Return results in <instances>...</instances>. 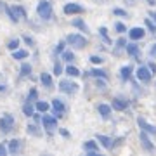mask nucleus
<instances>
[{
	"instance_id": "obj_27",
	"label": "nucleus",
	"mask_w": 156,
	"mask_h": 156,
	"mask_svg": "<svg viewBox=\"0 0 156 156\" xmlns=\"http://www.w3.org/2000/svg\"><path fill=\"white\" fill-rule=\"evenodd\" d=\"M59 57H61V61L66 62V64H71V62H75V59H76L75 52H73V50H66V49L59 54Z\"/></svg>"
},
{
	"instance_id": "obj_39",
	"label": "nucleus",
	"mask_w": 156,
	"mask_h": 156,
	"mask_svg": "<svg viewBox=\"0 0 156 156\" xmlns=\"http://www.w3.org/2000/svg\"><path fill=\"white\" fill-rule=\"evenodd\" d=\"M113 16H116V17H128V11H127V9H123V7H115V9H113Z\"/></svg>"
},
{
	"instance_id": "obj_16",
	"label": "nucleus",
	"mask_w": 156,
	"mask_h": 156,
	"mask_svg": "<svg viewBox=\"0 0 156 156\" xmlns=\"http://www.w3.org/2000/svg\"><path fill=\"white\" fill-rule=\"evenodd\" d=\"M71 26H73V28H76V31H80V33H83V35H89L90 33L89 24L85 23L83 17H73V19H71Z\"/></svg>"
},
{
	"instance_id": "obj_44",
	"label": "nucleus",
	"mask_w": 156,
	"mask_h": 156,
	"mask_svg": "<svg viewBox=\"0 0 156 156\" xmlns=\"http://www.w3.org/2000/svg\"><path fill=\"white\" fill-rule=\"evenodd\" d=\"M31 118H33V122H35V123H40V120H42V113L35 111L33 115H31Z\"/></svg>"
},
{
	"instance_id": "obj_18",
	"label": "nucleus",
	"mask_w": 156,
	"mask_h": 156,
	"mask_svg": "<svg viewBox=\"0 0 156 156\" xmlns=\"http://www.w3.org/2000/svg\"><path fill=\"white\" fill-rule=\"evenodd\" d=\"M132 73H134V68L130 66V64H125V66H122L118 69V76H120V80H122L123 83H127L132 78Z\"/></svg>"
},
{
	"instance_id": "obj_4",
	"label": "nucleus",
	"mask_w": 156,
	"mask_h": 156,
	"mask_svg": "<svg viewBox=\"0 0 156 156\" xmlns=\"http://www.w3.org/2000/svg\"><path fill=\"white\" fill-rule=\"evenodd\" d=\"M57 89H59V92H61V94L73 95V94H76V92H78L80 85H78L73 78H62L61 82H59V85H57Z\"/></svg>"
},
{
	"instance_id": "obj_30",
	"label": "nucleus",
	"mask_w": 156,
	"mask_h": 156,
	"mask_svg": "<svg viewBox=\"0 0 156 156\" xmlns=\"http://www.w3.org/2000/svg\"><path fill=\"white\" fill-rule=\"evenodd\" d=\"M21 111H23V115H24L26 118H31V115L35 113V104H33V102H30V101H24Z\"/></svg>"
},
{
	"instance_id": "obj_35",
	"label": "nucleus",
	"mask_w": 156,
	"mask_h": 156,
	"mask_svg": "<svg viewBox=\"0 0 156 156\" xmlns=\"http://www.w3.org/2000/svg\"><path fill=\"white\" fill-rule=\"evenodd\" d=\"M90 64H94V66H101V64H104V57L99 56V54H92V56L89 57Z\"/></svg>"
},
{
	"instance_id": "obj_49",
	"label": "nucleus",
	"mask_w": 156,
	"mask_h": 156,
	"mask_svg": "<svg viewBox=\"0 0 156 156\" xmlns=\"http://www.w3.org/2000/svg\"><path fill=\"white\" fill-rule=\"evenodd\" d=\"M146 4H147V5H151V7H154L156 5V0H146Z\"/></svg>"
},
{
	"instance_id": "obj_24",
	"label": "nucleus",
	"mask_w": 156,
	"mask_h": 156,
	"mask_svg": "<svg viewBox=\"0 0 156 156\" xmlns=\"http://www.w3.org/2000/svg\"><path fill=\"white\" fill-rule=\"evenodd\" d=\"M127 42H128V38L127 37H123V35H120V38L115 42V49H113V54L115 56H118L120 52H122L123 49H125V45H127Z\"/></svg>"
},
{
	"instance_id": "obj_41",
	"label": "nucleus",
	"mask_w": 156,
	"mask_h": 156,
	"mask_svg": "<svg viewBox=\"0 0 156 156\" xmlns=\"http://www.w3.org/2000/svg\"><path fill=\"white\" fill-rule=\"evenodd\" d=\"M21 40H23V42H24L26 45H28V47H35V40H33V37H30V35H23Z\"/></svg>"
},
{
	"instance_id": "obj_12",
	"label": "nucleus",
	"mask_w": 156,
	"mask_h": 156,
	"mask_svg": "<svg viewBox=\"0 0 156 156\" xmlns=\"http://www.w3.org/2000/svg\"><path fill=\"white\" fill-rule=\"evenodd\" d=\"M5 146H7V153H9V154H19V153H23V149H24V140L11 139Z\"/></svg>"
},
{
	"instance_id": "obj_47",
	"label": "nucleus",
	"mask_w": 156,
	"mask_h": 156,
	"mask_svg": "<svg viewBox=\"0 0 156 156\" xmlns=\"http://www.w3.org/2000/svg\"><path fill=\"white\" fill-rule=\"evenodd\" d=\"M4 92H7V85L5 83H0V94H4Z\"/></svg>"
},
{
	"instance_id": "obj_1",
	"label": "nucleus",
	"mask_w": 156,
	"mask_h": 156,
	"mask_svg": "<svg viewBox=\"0 0 156 156\" xmlns=\"http://www.w3.org/2000/svg\"><path fill=\"white\" fill-rule=\"evenodd\" d=\"M37 16L42 21H50L54 17V9H52V2L50 0H38V4H37Z\"/></svg>"
},
{
	"instance_id": "obj_38",
	"label": "nucleus",
	"mask_w": 156,
	"mask_h": 156,
	"mask_svg": "<svg viewBox=\"0 0 156 156\" xmlns=\"http://www.w3.org/2000/svg\"><path fill=\"white\" fill-rule=\"evenodd\" d=\"M144 26H146V30H147L149 33L156 35V24H154L153 21H151L149 17H144Z\"/></svg>"
},
{
	"instance_id": "obj_42",
	"label": "nucleus",
	"mask_w": 156,
	"mask_h": 156,
	"mask_svg": "<svg viewBox=\"0 0 156 156\" xmlns=\"http://www.w3.org/2000/svg\"><path fill=\"white\" fill-rule=\"evenodd\" d=\"M57 132H59V135L64 137V139H69V137H71V134H69V130H68V128H57Z\"/></svg>"
},
{
	"instance_id": "obj_20",
	"label": "nucleus",
	"mask_w": 156,
	"mask_h": 156,
	"mask_svg": "<svg viewBox=\"0 0 156 156\" xmlns=\"http://www.w3.org/2000/svg\"><path fill=\"white\" fill-rule=\"evenodd\" d=\"M85 76H90V78H102V80H108L109 75L106 73V69L102 68H90L89 71H85Z\"/></svg>"
},
{
	"instance_id": "obj_22",
	"label": "nucleus",
	"mask_w": 156,
	"mask_h": 156,
	"mask_svg": "<svg viewBox=\"0 0 156 156\" xmlns=\"http://www.w3.org/2000/svg\"><path fill=\"white\" fill-rule=\"evenodd\" d=\"M31 73H33V66L26 61H21V66H19V76L21 78H31Z\"/></svg>"
},
{
	"instance_id": "obj_45",
	"label": "nucleus",
	"mask_w": 156,
	"mask_h": 156,
	"mask_svg": "<svg viewBox=\"0 0 156 156\" xmlns=\"http://www.w3.org/2000/svg\"><path fill=\"white\" fill-rule=\"evenodd\" d=\"M7 154V146L4 142H0V156H5Z\"/></svg>"
},
{
	"instance_id": "obj_6",
	"label": "nucleus",
	"mask_w": 156,
	"mask_h": 156,
	"mask_svg": "<svg viewBox=\"0 0 156 156\" xmlns=\"http://www.w3.org/2000/svg\"><path fill=\"white\" fill-rule=\"evenodd\" d=\"M50 113L57 118V120H61L64 115H66V104H64V101L61 97H54V99L50 101Z\"/></svg>"
},
{
	"instance_id": "obj_31",
	"label": "nucleus",
	"mask_w": 156,
	"mask_h": 156,
	"mask_svg": "<svg viewBox=\"0 0 156 156\" xmlns=\"http://www.w3.org/2000/svg\"><path fill=\"white\" fill-rule=\"evenodd\" d=\"M26 132L30 135H33V137H42V130H40L38 123H28V127H26Z\"/></svg>"
},
{
	"instance_id": "obj_28",
	"label": "nucleus",
	"mask_w": 156,
	"mask_h": 156,
	"mask_svg": "<svg viewBox=\"0 0 156 156\" xmlns=\"http://www.w3.org/2000/svg\"><path fill=\"white\" fill-rule=\"evenodd\" d=\"M33 104H35V111H38V113H49L50 111V104L47 102V101L37 99Z\"/></svg>"
},
{
	"instance_id": "obj_3",
	"label": "nucleus",
	"mask_w": 156,
	"mask_h": 156,
	"mask_svg": "<svg viewBox=\"0 0 156 156\" xmlns=\"http://www.w3.org/2000/svg\"><path fill=\"white\" fill-rule=\"evenodd\" d=\"M64 40H66V45H71L76 50H83L89 45V38L83 33H69Z\"/></svg>"
},
{
	"instance_id": "obj_46",
	"label": "nucleus",
	"mask_w": 156,
	"mask_h": 156,
	"mask_svg": "<svg viewBox=\"0 0 156 156\" xmlns=\"http://www.w3.org/2000/svg\"><path fill=\"white\" fill-rule=\"evenodd\" d=\"M149 19L156 24V11H151V12H149Z\"/></svg>"
},
{
	"instance_id": "obj_43",
	"label": "nucleus",
	"mask_w": 156,
	"mask_h": 156,
	"mask_svg": "<svg viewBox=\"0 0 156 156\" xmlns=\"http://www.w3.org/2000/svg\"><path fill=\"white\" fill-rule=\"evenodd\" d=\"M146 66L149 68V71L153 73V76H154V75H156V62L149 61V62H146Z\"/></svg>"
},
{
	"instance_id": "obj_25",
	"label": "nucleus",
	"mask_w": 156,
	"mask_h": 156,
	"mask_svg": "<svg viewBox=\"0 0 156 156\" xmlns=\"http://www.w3.org/2000/svg\"><path fill=\"white\" fill-rule=\"evenodd\" d=\"M30 57V52L26 49H21V47H19V49H16V50H12V59H16V61H24V59H28Z\"/></svg>"
},
{
	"instance_id": "obj_50",
	"label": "nucleus",
	"mask_w": 156,
	"mask_h": 156,
	"mask_svg": "<svg viewBox=\"0 0 156 156\" xmlns=\"http://www.w3.org/2000/svg\"><path fill=\"white\" fill-rule=\"evenodd\" d=\"M4 7H5V2H2V0H0V12H4Z\"/></svg>"
},
{
	"instance_id": "obj_2",
	"label": "nucleus",
	"mask_w": 156,
	"mask_h": 156,
	"mask_svg": "<svg viewBox=\"0 0 156 156\" xmlns=\"http://www.w3.org/2000/svg\"><path fill=\"white\" fill-rule=\"evenodd\" d=\"M40 125H42V128H44L45 132L49 135H52L54 132H56L57 128H59V120H57L52 113H42V120H40Z\"/></svg>"
},
{
	"instance_id": "obj_13",
	"label": "nucleus",
	"mask_w": 156,
	"mask_h": 156,
	"mask_svg": "<svg viewBox=\"0 0 156 156\" xmlns=\"http://www.w3.org/2000/svg\"><path fill=\"white\" fill-rule=\"evenodd\" d=\"M95 140H97V144H99L102 149H106V151L115 149V139H111L109 135L99 134V135H95Z\"/></svg>"
},
{
	"instance_id": "obj_37",
	"label": "nucleus",
	"mask_w": 156,
	"mask_h": 156,
	"mask_svg": "<svg viewBox=\"0 0 156 156\" xmlns=\"http://www.w3.org/2000/svg\"><path fill=\"white\" fill-rule=\"evenodd\" d=\"M37 99H38V89L31 87V89L28 90V94H26V101H30V102H35Z\"/></svg>"
},
{
	"instance_id": "obj_32",
	"label": "nucleus",
	"mask_w": 156,
	"mask_h": 156,
	"mask_svg": "<svg viewBox=\"0 0 156 156\" xmlns=\"http://www.w3.org/2000/svg\"><path fill=\"white\" fill-rule=\"evenodd\" d=\"M99 37H101V40H102L106 45H111L113 44L111 38H109V35H108V28H106V26H101V28H99Z\"/></svg>"
},
{
	"instance_id": "obj_11",
	"label": "nucleus",
	"mask_w": 156,
	"mask_h": 156,
	"mask_svg": "<svg viewBox=\"0 0 156 156\" xmlns=\"http://www.w3.org/2000/svg\"><path fill=\"white\" fill-rule=\"evenodd\" d=\"M139 140H140V146H142V149H144L146 153H154V151H156L154 142H153V140L149 139V134H146L144 130H140Z\"/></svg>"
},
{
	"instance_id": "obj_40",
	"label": "nucleus",
	"mask_w": 156,
	"mask_h": 156,
	"mask_svg": "<svg viewBox=\"0 0 156 156\" xmlns=\"http://www.w3.org/2000/svg\"><path fill=\"white\" fill-rule=\"evenodd\" d=\"M64 49H66V40H59V42H57V45L54 47V54H56V56H59Z\"/></svg>"
},
{
	"instance_id": "obj_34",
	"label": "nucleus",
	"mask_w": 156,
	"mask_h": 156,
	"mask_svg": "<svg viewBox=\"0 0 156 156\" xmlns=\"http://www.w3.org/2000/svg\"><path fill=\"white\" fill-rule=\"evenodd\" d=\"M21 47V38H11L9 42H7V50H16Z\"/></svg>"
},
{
	"instance_id": "obj_48",
	"label": "nucleus",
	"mask_w": 156,
	"mask_h": 156,
	"mask_svg": "<svg viewBox=\"0 0 156 156\" xmlns=\"http://www.w3.org/2000/svg\"><path fill=\"white\" fill-rule=\"evenodd\" d=\"M149 54H151V56H156V44H153V47H151V50H149Z\"/></svg>"
},
{
	"instance_id": "obj_10",
	"label": "nucleus",
	"mask_w": 156,
	"mask_h": 156,
	"mask_svg": "<svg viewBox=\"0 0 156 156\" xmlns=\"http://www.w3.org/2000/svg\"><path fill=\"white\" fill-rule=\"evenodd\" d=\"M125 52H127L128 57H132L134 61H140V45L137 44V42H127V45H125Z\"/></svg>"
},
{
	"instance_id": "obj_8",
	"label": "nucleus",
	"mask_w": 156,
	"mask_h": 156,
	"mask_svg": "<svg viewBox=\"0 0 156 156\" xmlns=\"http://www.w3.org/2000/svg\"><path fill=\"white\" fill-rule=\"evenodd\" d=\"M111 108L113 111H127L130 108V101L125 95H115L111 99Z\"/></svg>"
},
{
	"instance_id": "obj_9",
	"label": "nucleus",
	"mask_w": 156,
	"mask_h": 156,
	"mask_svg": "<svg viewBox=\"0 0 156 156\" xmlns=\"http://www.w3.org/2000/svg\"><path fill=\"white\" fill-rule=\"evenodd\" d=\"M62 12H64L66 16H80V14L85 12V7L82 5V4H78V2H68V4H64V7H62Z\"/></svg>"
},
{
	"instance_id": "obj_36",
	"label": "nucleus",
	"mask_w": 156,
	"mask_h": 156,
	"mask_svg": "<svg viewBox=\"0 0 156 156\" xmlns=\"http://www.w3.org/2000/svg\"><path fill=\"white\" fill-rule=\"evenodd\" d=\"M127 24H125V23H123V21H116V23H115V31H116V33L118 35H125V33H127Z\"/></svg>"
},
{
	"instance_id": "obj_17",
	"label": "nucleus",
	"mask_w": 156,
	"mask_h": 156,
	"mask_svg": "<svg viewBox=\"0 0 156 156\" xmlns=\"http://www.w3.org/2000/svg\"><path fill=\"white\" fill-rule=\"evenodd\" d=\"M137 125H139L140 130H144L146 134H149V135H156V127L154 125H151L147 120H146L144 116H137Z\"/></svg>"
},
{
	"instance_id": "obj_29",
	"label": "nucleus",
	"mask_w": 156,
	"mask_h": 156,
	"mask_svg": "<svg viewBox=\"0 0 156 156\" xmlns=\"http://www.w3.org/2000/svg\"><path fill=\"white\" fill-rule=\"evenodd\" d=\"M12 9L16 11L17 17H19V21H28V12H26L24 5H21V4H16V5H12Z\"/></svg>"
},
{
	"instance_id": "obj_14",
	"label": "nucleus",
	"mask_w": 156,
	"mask_h": 156,
	"mask_svg": "<svg viewBox=\"0 0 156 156\" xmlns=\"http://www.w3.org/2000/svg\"><path fill=\"white\" fill-rule=\"evenodd\" d=\"M127 33H128V40L139 42V40H142L146 37V28H142V26H134V28L127 30Z\"/></svg>"
},
{
	"instance_id": "obj_33",
	"label": "nucleus",
	"mask_w": 156,
	"mask_h": 156,
	"mask_svg": "<svg viewBox=\"0 0 156 156\" xmlns=\"http://www.w3.org/2000/svg\"><path fill=\"white\" fill-rule=\"evenodd\" d=\"M62 71H64V69H62V61L61 59H56V61H54V68H52V75L61 76Z\"/></svg>"
},
{
	"instance_id": "obj_7",
	"label": "nucleus",
	"mask_w": 156,
	"mask_h": 156,
	"mask_svg": "<svg viewBox=\"0 0 156 156\" xmlns=\"http://www.w3.org/2000/svg\"><path fill=\"white\" fill-rule=\"evenodd\" d=\"M134 73H135V80L140 82L142 85H149L153 82V73L149 71V68L146 66V64H140Z\"/></svg>"
},
{
	"instance_id": "obj_51",
	"label": "nucleus",
	"mask_w": 156,
	"mask_h": 156,
	"mask_svg": "<svg viewBox=\"0 0 156 156\" xmlns=\"http://www.w3.org/2000/svg\"><path fill=\"white\" fill-rule=\"evenodd\" d=\"M127 4H135V0H125Z\"/></svg>"
},
{
	"instance_id": "obj_26",
	"label": "nucleus",
	"mask_w": 156,
	"mask_h": 156,
	"mask_svg": "<svg viewBox=\"0 0 156 156\" xmlns=\"http://www.w3.org/2000/svg\"><path fill=\"white\" fill-rule=\"evenodd\" d=\"M64 73H66L69 78H78V76H82V71H80V68L75 66V64H68L66 68H64Z\"/></svg>"
},
{
	"instance_id": "obj_21",
	"label": "nucleus",
	"mask_w": 156,
	"mask_h": 156,
	"mask_svg": "<svg viewBox=\"0 0 156 156\" xmlns=\"http://www.w3.org/2000/svg\"><path fill=\"white\" fill-rule=\"evenodd\" d=\"M40 83H42V87H45L47 90H52L54 89V78H52V75L47 71L40 73Z\"/></svg>"
},
{
	"instance_id": "obj_15",
	"label": "nucleus",
	"mask_w": 156,
	"mask_h": 156,
	"mask_svg": "<svg viewBox=\"0 0 156 156\" xmlns=\"http://www.w3.org/2000/svg\"><path fill=\"white\" fill-rule=\"evenodd\" d=\"M83 149H85V153H87L89 156H95V154H99L101 153V147H99V144H97V140L95 139L85 140L83 142Z\"/></svg>"
},
{
	"instance_id": "obj_23",
	"label": "nucleus",
	"mask_w": 156,
	"mask_h": 156,
	"mask_svg": "<svg viewBox=\"0 0 156 156\" xmlns=\"http://www.w3.org/2000/svg\"><path fill=\"white\" fill-rule=\"evenodd\" d=\"M4 14L9 17V21H11L12 24H17V23H19V17H17L16 11L12 9V5H7L5 4V7H4Z\"/></svg>"
},
{
	"instance_id": "obj_5",
	"label": "nucleus",
	"mask_w": 156,
	"mask_h": 156,
	"mask_svg": "<svg viewBox=\"0 0 156 156\" xmlns=\"http://www.w3.org/2000/svg\"><path fill=\"white\" fill-rule=\"evenodd\" d=\"M14 127H16V120H14V116H12L11 113H4L2 116H0V134H11L12 130H14Z\"/></svg>"
},
{
	"instance_id": "obj_19",
	"label": "nucleus",
	"mask_w": 156,
	"mask_h": 156,
	"mask_svg": "<svg viewBox=\"0 0 156 156\" xmlns=\"http://www.w3.org/2000/svg\"><path fill=\"white\" fill-rule=\"evenodd\" d=\"M97 113L101 115V118L102 120H109L113 115V108L111 104H106V102H99L97 104Z\"/></svg>"
}]
</instances>
